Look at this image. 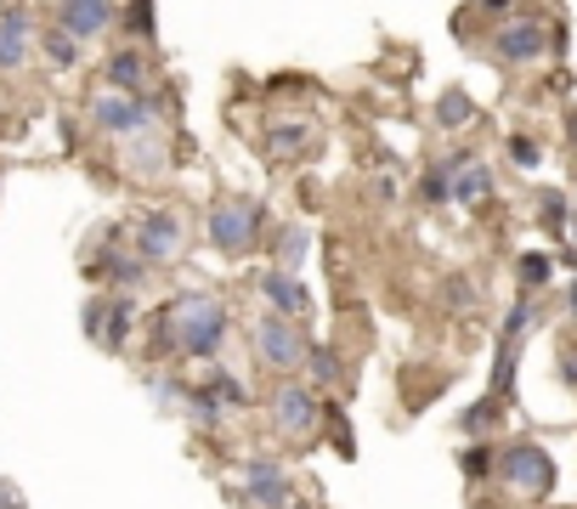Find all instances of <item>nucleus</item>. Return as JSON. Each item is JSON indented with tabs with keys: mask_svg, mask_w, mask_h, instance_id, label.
<instances>
[{
	"mask_svg": "<svg viewBox=\"0 0 577 509\" xmlns=\"http://www.w3.org/2000/svg\"><path fill=\"white\" fill-rule=\"evenodd\" d=\"M538 159H544V147L533 136H510V165L515 170H538Z\"/></svg>",
	"mask_w": 577,
	"mask_h": 509,
	"instance_id": "2f4dec72",
	"label": "nucleus"
},
{
	"mask_svg": "<svg viewBox=\"0 0 577 509\" xmlns=\"http://www.w3.org/2000/svg\"><path fill=\"white\" fill-rule=\"evenodd\" d=\"M499 442H464L459 447V476L470 481V487H481V481H499Z\"/></svg>",
	"mask_w": 577,
	"mask_h": 509,
	"instance_id": "f3484780",
	"label": "nucleus"
},
{
	"mask_svg": "<svg viewBox=\"0 0 577 509\" xmlns=\"http://www.w3.org/2000/svg\"><path fill=\"white\" fill-rule=\"evenodd\" d=\"M130 249H136L148 267H176L181 254H187V227H181V216H176V210H148V216L136 221V232H130Z\"/></svg>",
	"mask_w": 577,
	"mask_h": 509,
	"instance_id": "6e6552de",
	"label": "nucleus"
},
{
	"mask_svg": "<svg viewBox=\"0 0 577 509\" xmlns=\"http://www.w3.org/2000/svg\"><path fill=\"white\" fill-rule=\"evenodd\" d=\"M130 329H136V300L108 289V294H91L85 300V334L103 345V351H125L130 345Z\"/></svg>",
	"mask_w": 577,
	"mask_h": 509,
	"instance_id": "1a4fd4ad",
	"label": "nucleus"
},
{
	"mask_svg": "<svg viewBox=\"0 0 577 509\" xmlns=\"http://www.w3.org/2000/svg\"><path fill=\"white\" fill-rule=\"evenodd\" d=\"M499 396H481V402H470L464 407V419H459V430L470 436V442H493V425H499Z\"/></svg>",
	"mask_w": 577,
	"mask_h": 509,
	"instance_id": "5701e85b",
	"label": "nucleus"
},
{
	"mask_svg": "<svg viewBox=\"0 0 577 509\" xmlns=\"http://www.w3.org/2000/svg\"><path fill=\"white\" fill-rule=\"evenodd\" d=\"M499 487H510L521 503H538L555 492V458L538 442H504L499 453Z\"/></svg>",
	"mask_w": 577,
	"mask_h": 509,
	"instance_id": "7ed1b4c3",
	"label": "nucleus"
},
{
	"mask_svg": "<svg viewBox=\"0 0 577 509\" xmlns=\"http://www.w3.org/2000/svg\"><path fill=\"white\" fill-rule=\"evenodd\" d=\"M419 204H453V170L442 159L419 176Z\"/></svg>",
	"mask_w": 577,
	"mask_h": 509,
	"instance_id": "cd10ccee",
	"label": "nucleus"
},
{
	"mask_svg": "<svg viewBox=\"0 0 577 509\" xmlns=\"http://www.w3.org/2000/svg\"><path fill=\"white\" fill-rule=\"evenodd\" d=\"M571 249H577V210H571Z\"/></svg>",
	"mask_w": 577,
	"mask_h": 509,
	"instance_id": "e433bc0d",
	"label": "nucleus"
},
{
	"mask_svg": "<svg viewBox=\"0 0 577 509\" xmlns=\"http://www.w3.org/2000/svg\"><path fill=\"white\" fill-rule=\"evenodd\" d=\"M521 334H499V345H493V380H487V396H499V402H515V374H521Z\"/></svg>",
	"mask_w": 577,
	"mask_h": 509,
	"instance_id": "dca6fc26",
	"label": "nucleus"
},
{
	"mask_svg": "<svg viewBox=\"0 0 577 509\" xmlns=\"http://www.w3.org/2000/svg\"><path fill=\"white\" fill-rule=\"evenodd\" d=\"M566 318H571V323H577V278H571V283H566Z\"/></svg>",
	"mask_w": 577,
	"mask_h": 509,
	"instance_id": "f704fd0d",
	"label": "nucleus"
},
{
	"mask_svg": "<svg viewBox=\"0 0 577 509\" xmlns=\"http://www.w3.org/2000/svg\"><path fill=\"white\" fill-rule=\"evenodd\" d=\"M266 227H272V210L250 193H232V198L210 204V216H204V238L221 254H250L266 238Z\"/></svg>",
	"mask_w": 577,
	"mask_h": 509,
	"instance_id": "f03ea898",
	"label": "nucleus"
},
{
	"mask_svg": "<svg viewBox=\"0 0 577 509\" xmlns=\"http://www.w3.org/2000/svg\"><path fill=\"white\" fill-rule=\"evenodd\" d=\"M40 51H45V63H52V69H74L80 63V40L69 29H57V23L40 34Z\"/></svg>",
	"mask_w": 577,
	"mask_h": 509,
	"instance_id": "393cba45",
	"label": "nucleus"
},
{
	"mask_svg": "<svg viewBox=\"0 0 577 509\" xmlns=\"http://www.w3.org/2000/svg\"><path fill=\"white\" fill-rule=\"evenodd\" d=\"M0 12H7V7H0Z\"/></svg>",
	"mask_w": 577,
	"mask_h": 509,
	"instance_id": "4c0bfd02",
	"label": "nucleus"
},
{
	"mask_svg": "<svg viewBox=\"0 0 577 509\" xmlns=\"http://www.w3.org/2000/svg\"><path fill=\"white\" fill-rule=\"evenodd\" d=\"M312 147H317V125L312 120H266V131H261L266 159H306Z\"/></svg>",
	"mask_w": 577,
	"mask_h": 509,
	"instance_id": "4468645a",
	"label": "nucleus"
},
{
	"mask_svg": "<svg viewBox=\"0 0 577 509\" xmlns=\"http://www.w3.org/2000/svg\"><path fill=\"white\" fill-rule=\"evenodd\" d=\"M288 509H323V503H312V498H295V503H288Z\"/></svg>",
	"mask_w": 577,
	"mask_h": 509,
	"instance_id": "c9c22d12",
	"label": "nucleus"
},
{
	"mask_svg": "<svg viewBox=\"0 0 577 509\" xmlns=\"http://www.w3.org/2000/svg\"><path fill=\"white\" fill-rule=\"evenodd\" d=\"M538 216H544V227H549V232H560V227H566V216H571V198H566L560 187H544V193H538Z\"/></svg>",
	"mask_w": 577,
	"mask_h": 509,
	"instance_id": "c756f323",
	"label": "nucleus"
},
{
	"mask_svg": "<svg viewBox=\"0 0 577 509\" xmlns=\"http://www.w3.org/2000/svg\"><path fill=\"white\" fill-rule=\"evenodd\" d=\"M255 294L266 300V312H277V318H312V283H301V272H283V267H266L261 278H255Z\"/></svg>",
	"mask_w": 577,
	"mask_h": 509,
	"instance_id": "9b49d317",
	"label": "nucleus"
},
{
	"mask_svg": "<svg viewBox=\"0 0 577 509\" xmlns=\"http://www.w3.org/2000/svg\"><path fill=\"white\" fill-rule=\"evenodd\" d=\"M238 498L250 509H288L295 503V481H288V465L277 453H250L238 465Z\"/></svg>",
	"mask_w": 577,
	"mask_h": 509,
	"instance_id": "39448f33",
	"label": "nucleus"
},
{
	"mask_svg": "<svg viewBox=\"0 0 577 509\" xmlns=\"http://www.w3.org/2000/svg\"><path fill=\"white\" fill-rule=\"evenodd\" d=\"M549 29H544V18H515V23H499L493 29V40H487V58L493 63H504V69H526V63H538L544 51H549Z\"/></svg>",
	"mask_w": 577,
	"mask_h": 509,
	"instance_id": "9d476101",
	"label": "nucleus"
},
{
	"mask_svg": "<svg viewBox=\"0 0 577 509\" xmlns=\"http://www.w3.org/2000/svg\"><path fill=\"white\" fill-rule=\"evenodd\" d=\"M487 193H493V165L475 159V165H464V170L453 176V204H459V210H475Z\"/></svg>",
	"mask_w": 577,
	"mask_h": 509,
	"instance_id": "412c9836",
	"label": "nucleus"
},
{
	"mask_svg": "<svg viewBox=\"0 0 577 509\" xmlns=\"http://www.w3.org/2000/svg\"><path fill=\"white\" fill-rule=\"evenodd\" d=\"M114 23H119L114 0H57V29H69L80 45L96 40V34H108Z\"/></svg>",
	"mask_w": 577,
	"mask_h": 509,
	"instance_id": "f8f14e48",
	"label": "nucleus"
},
{
	"mask_svg": "<svg viewBox=\"0 0 577 509\" xmlns=\"http://www.w3.org/2000/svg\"><path fill=\"white\" fill-rule=\"evenodd\" d=\"M34 51V12L29 7H7L0 12V74H18Z\"/></svg>",
	"mask_w": 577,
	"mask_h": 509,
	"instance_id": "ddd939ff",
	"label": "nucleus"
},
{
	"mask_svg": "<svg viewBox=\"0 0 577 509\" xmlns=\"http://www.w3.org/2000/svg\"><path fill=\"white\" fill-rule=\"evenodd\" d=\"M272 254H277V267H283V272H301V267H306V254H312V232H306V227H283L277 243H272Z\"/></svg>",
	"mask_w": 577,
	"mask_h": 509,
	"instance_id": "b1692460",
	"label": "nucleus"
},
{
	"mask_svg": "<svg viewBox=\"0 0 577 509\" xmlns=\"http://www.w3.org/2000/svg\"><path fill=\"white\" fill-rule=\"evenodd\" d=\"M181 414H187L192 425H199V430H221V419L232 414V407H227V402H221V396H216L204 380H199V385L187 391V407H181Z\"/></svg>",
	"mask_w": 577,
	"mask_h": 509,
	"instance_id": "6ab92c4d",
	"label": "nucleus"
},
{
	"mask_svg": "<svg viewBox=\"0 0 577 509\" xmlns=\"http://www.w3.org/2000/svg\"><path fill=\"white\" fill-rule=\"evenodd\" d=\"M125 29H130L136 40H154V29H159L154 0H130V7H125Z\"/></svg>",
	"mask_w": 577,
	"mask_h": 509,
	"instance_id": "7c9ffc66",
	"label": "nucleus"
},
{
	"mask_svg": "<svg viewBox=\"0 0 577 509\" xmlns=\"http://www.w3.org/2000/svg\"><path fill=\"white\" fill-rule=\"evenodd\" d=\"M159 120V102L154 96H130V91H103V96H91V125L103 131V136H148Z\"/></svg>",
	"mask_w": 577,
	"mask_h": 509,
	"instance_id": "0eeeda50",
	"label": "nucleus"
},
{
	"mask_svg": "<svg viewBox=\"0 0 577 509\" xmlns=\"http://www.w3.org/2000/svg\"><path fill=\"white\" fill-rule=\"evenodd\" d=\"M301 374H306V385H312V391H334V385L346 380L340 356H334V345H323V340H312V345H306V363H301Z\"/></svg>",
	"mask_w": 577,
	"mask_h": 509,
	"instance_id": "a211bd4d",
	"label": "nucleus"
},
{
	"mask_svg": "<svg viewBox=\"0 0 577 509\" xmlns=\"http://www.w3.org/2000/svg\"><path fill=\"white\" fill-rule=\"evenodd\" d=\"M560 380H566V385H577V351H571V345L560 351Z\"/></svg>",
	"mask_w": 577,
	"mask_h": 509,
	"instance_id": "72a5a7b5",
	"label": "nucleus"
},
{
	"mask_svg": "<svg viewBox=\"0 0 577 509\" xmlns=\"http://www.w3.org/2000/svg\"><path fill=\"white\" fill-rule=\"evenodd\" d=\"M232 340V318L216 294L187 289L159 312V334H154V356H187V363H216Z\"/></svg>",
	"mask_w": 577,
	"mask_h": 509,
	"instance_id": "f257e3e1",
	"label": "nucleus"
},
{
	"mask_svg": "<svg viewBox=\"0 0 577 509\" xmlns=\"http://www.w3.org/2000/svg\"><path fill=\"white\" fill-rule=\"evenodd\" d=\"M448 305H453V312H470V305H475V283L470 278H448Z\"/></svg>",
	"mask_w": 577,
	"mask_h": 509,
	"instance_id": "473e14b6",
	"label": "nucleus"
},
{
	"mask_svg": "<svg viewBox=\"0 0 577 509\" xmlns=\"http://www.w3.org/2000/svg\"><path fill=\"white\" fill-rule=\"evenodd\" d=\"M204 385H210V391H216V396L232 407V414H238V407H250V385L238 380L232 368H210V374H204Z\"/></svg>",
	"mask_w": 577,
	"mask_h": 509,
	"instance_id": "bb28decb",
	"label": "nucleus"
},
{
	"mask_svg": "<svg viewBox=\"0 0 577 509\" xmlns=\"http://www.w3.org/2000/svg\"><path fill=\"white\" fill-rule=\"evenodd\" d=\"M328 425V402L323 391H312L306 380H283L272 391V430L288 436V442H312L317 430Z\"/></svg>",
	"mask_w": 577,
	"mask_h": 509,
	"instance_id": "20e7f679",
	"label": "nucleus"
},
{
	"mask_svg": "<svg viewBox=\"0 0 577 509\" xmlns=\"http://www.w3.org/2000/svg\"><path fill=\"white\" fill-rule=\"evenodd\" d=\"M136 147H130V170L136 176H159L165 170V142H154V136H130Z\"/></svg>",
	"mask_w": 577,
	"mask_h": 509,
	"instance_id": "c85d7f7f",
	"label": "nucleus"
},
{
	"mask_svg": "<svg viewBox=\"0 0 577 509\" xmlns=\"http://www.w3.org/2000/svg\"><path fill=\"white\" fill-rule=\"evenodd\" d=\"M549 278H555V254H544V249L515 254V283H521V294H544Z\"/></svg>",
	"mask_w": 577,
	"mask_h": 509,
	"instance_id": "aec40b11",
	"label": "nucleus"
},
{
	"mask_svg": "<svg viewBox=\"0 0 577 509\" xmlns=\"http://www.w3.org/2000/svg\"><path fill=\"white\" fill-rule=\"evenodd\" d=\"M187 380H176V374H148V396L165 407V414H181V407H187Z\"/></svg>",
	"mask_w": 577,
	"mask_h": 509,
	"instance_id": "a878e982",
	"label": "nucleus"
},
{
	"mask_svg": "<svg viewBox=\"0 0 577 509\" xmlns=\"http://www.w3.org/2000/svg\"><path fill=\"white\" fill-rule=\"evenodd\" d=\"M103 80H108V91L148 96V91H141V85H148V51H141V45H119L114 58L103 63Z\"/></svg>",
	"mask_w": 577,
	"mask_h": 509,
	"instance_id": "2eb2a0df",
	"label": "nucleus"
},
{
	"mask_svg": "<svg viewBox=\"0 0 577 509\" xmlns=\"http://www.w3.org/2000/svg\"><path fill=\"white\" fill-rule=\"evenodd\" d=\"M250 345H255V363H261V368H272V374H295V368L306 363V345H312V334H306V329H295V318H277V312H266V318L255 323Z\"/></svg>",
	"mask_w": 577,
	"mask_h": 509,
	"instance_id": "423d86ee",
	"label": "nucleus"
},
{
	"mask_svg": "<svg viewBox=\"0 0 577 509\" xmlns=\"http://www.w3.org/2000/svg\"><path fill=\"white\" fill-rule=\"evenodd\" d=\"M437 125H442V131H470V125H475V102H470V91L453 85V91L437 96Z\"/></svg>",
	"mask_w": 577,
	"mask_h": 509,
	"instance_id": "4be33fe9",
	"label": "nucleus"
}]
</instances>
